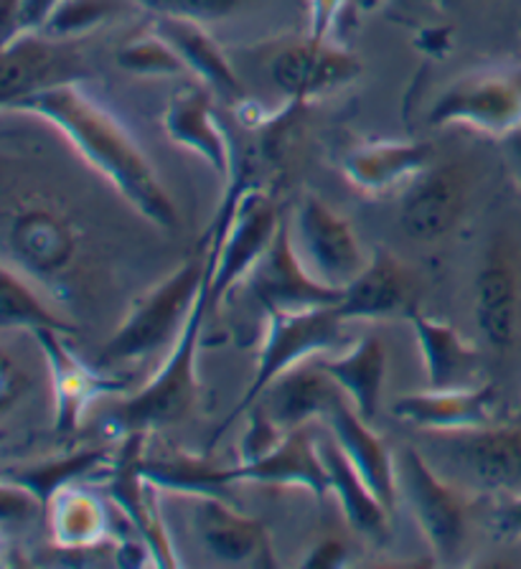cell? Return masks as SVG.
<instances>
[{
	"instance_id": "1",
	"label": "cell",
	"mask_w": 521,
	"mask_h": 569,
	"mask_svg": "<svg viewBox=\"0 0 521 569\" xmlns=\"http://www.w3.org/2000/svg\"><path fill=\"white\" fill-rule=\"evenodd\" d=\"M6 112L33 114L69 140L79 156L114 186L132 209L158 229L179 227V211L138 140L114 114L87 94L79 82H64L6 107Z\"/></svg>"
},
{
	"instance_id": "2",
	"label": "cell",
	"mask_w": 521,
	"mask_h": 569,
	"mask_svg": "<svg viewBox=\"0 0 521 569\" xmlns=\"http://www.w3.org/2000/svg\"><path fill=\"white\" fill-rule=\"evenodd\" d=\"M209 267L207 247L204 257H191V260L176 267L166 280L143 292L132 302L130 313L118 331L104 343L97 367L114 369L120 363L148 359L161 349L171 351L193 306H197L201 290H204Z\"/></svg>"
},
{
	"instance_id": "3",
	"label": "cell",
	"mask_w": 521,
	"mask_h": 569,
	"mask_svg": "<svg viewBox=\"0 0 521 569\" xmlns=\"http://www.w3.org/2000/svg\"><path fill=\"white\" fill-rule=\"evenodd\" d=\"M420 450L440 476L461 491L521 493V420L475 430H422Z\"/></svg>"
},
{
	"instance_id": "4",
	"label": "cell",
	"mask_w": 521,
	"mask_h": 569,
	"mask_svg": "<svg viewBox=\"0 0 521 569\" xmlns=\"http://www.w3.org/2000/svg\"><path fill=\"white\" fill-rule=\"evenodd\" d=\"M211 310L214 308H211L209 278H207L204 290H201V296L191 310L187 326H183L179 341L173 343L171 351H168L161 369L150 377V381L143 389L136 391V395H130L128 399H122V402L108 415V425H112L110 427L112 432L150 435L153 430H158V427L179 422L191 412V407L197 402V395H199V381H197L199 341H201V333H204V323Z\"/></svg>"
},
{
	"instance_id": "5",
	"label": "cell",
	"mask_w": 521,
	"mask_h": 569,
	"mask_svg": "<svg viewBox=\"0 0 521 569\" xmlns=\"http://www.w3.org/2000/svg\"><path fill=\"white\" fill-rule=\"evenodd\" d=\"M6 262L37 280H54L72 267L79 231L57 201L39 193L6 201L3 211Z\"/></svg>"
},
{
	"instance_id": "6",
	"label": "cell",
	"mask_w": 521,
	"mask_h": 569,
	"mask_svg": "<svg viewBox=\"0 0 521 569\" xmlns=\"http://www.w3.org/2000/svg\"><path fill=\"white\" fill-rule=\"evenodd\" d=\"M341 323L343 318L335 308H313L300 310V313H280V310H275V313H268V333H264V341L260 346V356L258 363H254L250 387L244 389V395L232 409V415L219 427L214 440L244 409H252V405H258L264 389L278 377L298 367V363L315 359L323 351L333 349L341 338Z\"/></svg>"
},
{
	"instance_id": "7",
	"label": "cell",
	"mask_w": 521,
	"mask_h": 569,
	"mask_svg": "<svg viewBox=\"0 0 521 569\" xmlns=\"http://www.w3.org/2000/svg\"><path fill=\"white\" fill-rule=\"evenodd\" d=\"M397 486L408 498L438 562H458L468 539L465 493L440 476L414 445L397 456Z\"/></svg>"
},
{
	"instance_id": "8",
	"label": "cell",
	"mask_w": 521,
	"mask_h": 569,
	"mask_svg": "<svg viewBox=\"0 0 521 569\" xmlns=\"http://www.w3.org/2000/svg\"><path fill=\"white\" fill-rule=\"evenodd\" d=\"M428 124H463L493 138H509L521 130V64L461 77L432 104Z\"/></svg>"
},
{
	"instance_id": "9",
	"label": "cell",
	"mask_w": 521,
	"mask_h": 569,
	"mask_svg": "<svg viewBox=\"0 0 521 569\" xmlns=\"http://www.w3.org/2000/svg\"><path fill=\"white\" fill-rule=\"evenodd\" d=\"M290 231L300 260L331 288L343 290L367 267V257L361 252L351 221L318 196H305Z\"/></svg>"
},
{
	"instance_id": "10",
	"label": "cell",
	"mask_w": 521,
	"mask_h": 569,
	"mask_svg": "<svg viewBox=\"0 0 521 569\" xmlns=\"http://www.w3.org/2000/svg\"><path fill=\"white\" fill-rule=\"evenodd\" d=\"M247 282L268 313H300L313 308H335L343 290L315 278L300 260L290 224H280L262 260L247 274Z\"/></svg>"
},
{
	"instance_id": "11",
	"label": "cell",
	"mask_w": 521,
	"mask_h": 569,
	"mask_svg": "<svg viewBox=\"0 0 521 569\" xmlns=\"http://www.w3.org/2000/svg\"><path fill=\"white\" fill-rule=\"evenodd\" d=\"M475 323L493 351H509L521 323V267L514 244L493 237L475 274Z\"/></svg>"
},
{
	"instance_id": "12",
	"label": "cell",
	"mask_w": 521,
	"mask_h": 569,
	"mask_svg": "<svg viewBox=\"0 0 521 569\" xmlns=\"http://www.w3.org/2000/svg\"><path fill=\"white\" fill-rule=\"evenodd\" d=\"M471 196V176L461 163H432L414 181L400 203L404 234L418 242H435L461 221Z\"/></svg>"
},
{
	"instance_id": "13",
	"label": "cell",
	"mask_w": 521,
	"mask_h": 569,
	"mask_svg": "<svg viewBox=\"0 0 521 569\" xmlns=\"http://www.w3.org/2000/svg\"><path fill=\"white\" fill-rule=\"evenodd\" d=\"M77 53L69 41L43 31H23L3 41V69H0V102H13L41 92V89L77 82Z\"/></svg>"
},
{
	"instance_id": "14",
	"label": "cell",
	"mask_w": 521,
	"mask_h": 569,
	"mask_svg": "<svg viewBox=\"0 0 521 569\" xmlns=\"http://www.w3.org/2000/svg\"><path fill=\"white\" fill-rule=\"evenodd\" d=\"M67 333L59 331H37L43 356L49 363L51 391H54V430L59 435H74L87 409L104 395L120 391L122 381L104 377L100 369L84 363L69 349L64 341Z\"/></svg>"
},
{
	"instance_id": "15",
	"label": "cell",
	"mask_w": 521,
	"mask_h": 569,
	"mask_svg": "<svg viewBox=\"0 0 521 569\" xmlns=\"http://www.w3.org/2000/svg\"><path fill=\"white\" fill-rule=\"evenodd\" d=\"M359 71L361 67L354 53L331 47L329 41H315L311 36L305 41L290 43L270 64L272 82L288 102L300 104L351 84Z\"/></svg>"
},
{
	"instance_id": "16",
	"label": "cell",
	"mask_w": 521,
	"mask_h": 569,
	"mask_svg": "<svg viewBox=\"0 0 521 569\" xmlns=\"http://www.w3.org/2000/svg\"><path fill=\"white\" fill-rule=\"evenodd\" d=\"M418 292L420 282L410 267L387 249H377L364 270L343 288L335 310L343 320L410 318L418 310Z\"/></svg>"
},
{
	"instance_id": "17",
	"label": "cell",
	"mask_w": 521,
	"mask_h": 569,
	"mask_svg": "<svg viewBox=\"0 0 521 569\" xmlns=\"http://www.w3.org/2000/svg\"><path fill=\"white\" fill-rule=\"evenodd\" d=\"M193 529L211 557L232 565H272L270 539L262 523L237 511L227 498H193Z\"/></svg>"
},
{
	"instance_id": "18",
	"label": "cell",
	"mask_w": 521,
	"mask_h": 569,
	"mask_svg": "<svg viewBox=\"0 0 521 569\" xmlns=\"http://www.w3.org/2000/svg\"><path fill=\"white\" fill-rule=\"evenodd\" d=\"M323 420L329 422V432L347 452L361 480L372 488V493L392 513L400 486H397V456H392L390 445L379 438L369 427V420L357 412L354 405L347 402V397H341Z\"/></svg>"
},
{
	"instance_id": "19",
	"label": "cell",
	"mask_w": 521,
	"mask_h": 569,
	"mask_svg": "<svg viewBox=\"0 0 521 569\" xmlns=\"http://www.w3.org/2000/svg\"><path fill=\"white\" fill-rule=\"evenodd\" d=\"M499 395L491 381L463 389H430L420 395L400 397L392 412L400 420L410 422L420 430H475V427L493 425Z\"/></svg>"
},
{
	"instance_id": "20",
	"label": "cell",
	"mask_w": 521,
	"mask_h": 569,
	"mask_svg": "<svg viewBox=\"0 0 521 569\" xmlns=\"http://www.w3.org/2000/svg\"><path fill=\"white\" fill-rule=\"evenodd\" d=\"M234 480L264 486H300L315 498L331 493V478L318 448L313 425L288 430L285 438L268 456L232 468Z\"/></svg>"
},
{
	"instance_id": "21",
	"label": "cell",
	"mask_w": 521,
	"mask_h": 569,
	"mask_svg": "<svg viewBox=\"0 0 521 569\" xmlns=\"http://www.w3.org/2000/svg\"><path fill=\"white\" fill-rule=\"evenodd\" d=\"M163 130L176 146L191 150L217 173L229 176L234 146L217 120L209 89L199 84L179 89L163 112Z\"/></svg>"
},
{
	"instance_id": "22",
	"label": "cell",
	"mask_w": 521,
	"mask_h": 569,
	"mask_svg": "<svg viewBox=\"0 0 521 569\" xmlns=\"http://www.w3.org/2000/svg\"><path fill=\"white\" fill-rule=\"evenodd\" d=\"M432 166V146L420 140H377L351 148L341 160L343 176L361 193L379 196L414 181Z\"/></svg>"
},
{
	"instance_id": "23",
	"label": "cell",
	"mask_w": 521,
	"mask_h": 569,
	"mask_svg": "<svg viewBox=\"0 0 521 569\" xmlns=\"http://www.w3.org/2000/svg\"><path fill=\"white\" fill-rule=\"evenodd\" d=\"M341 397L347 395L323 371L321 363L308 359L282 373L264 389L262 407L268 409L282 430H295V427L311 425L315 417L329 415V409Z\"/></svg>"
},
{
	"instance_id": "24",
	"label": "cell",
	"mask_w": 521,
	"mask_h": 569,
	"mask_svg": "<svg viewBox=\"0 0 521 569\" xmlns=\"http://www.w3.org/2000/svg\"><path fill=\"white\" fill-rule=\"evenodd\" d=\"M153 31L171 43L183 64L207 89H214L229 102H244V87L237 77L234 67L229 64L227 53L214 41L204 23L191 21V18L156 16Z\"/></svg>"
},
{
	"instance_id": "25",
	"label": "cell",
	"mask_w": 521,
	"mask_h": 569,
	"mask_svg": "<svg viewBox=\"0 0 521 569\" xmlns=\"http://www.w3.org/2000/svg\"><path fill=\"white\" fill-rule=\"evenodd\" d=\"M410 323L418 338L430 389L475 387L481 377V351L450 323L412 310Z\"/></svg>"
},
{
	"instance_id": "26",
	"label": "cell",
	"mask_w": 521,
	"mask_h": 569,
	"mask_svg": "<svg viewBox=\"0 0 521 569\" xmlns=\"http://www.w3.org/2000/svg\"><path fill=\"white\" fill-rule=\"evenodd\" d=\"M318 448H321V458L325 462V470H329L331 493L339 498L347 521L359 533H364L367 539H387V533H390V511L372 493V488L361 480L357 468L347 458V452L341 450V445L329 432L318 438Z\"/></svg>"
},
{
	"instance_id": "27",
	"label": "cell",
	"mask_w": 521,
	"mask_h": 569,
	"mask_svg": "<svg viewBox=\"0 0 521 569\" xmlns=\"http://www.w3.org/2000/svg\"><path fill=\"white\" fill-rule=\"evenodd\" d=\"M318 363L341 387L357 412L372 422L387 377V349L382 338L369 333L359 338L351 351L329 356V359H321Z\"/></svg>"
},
{
	"instance_id": "28",
	"label": "cell",
	"mask_w": 521,
	"mask_h": 569,
	"mask_svg": "<svg viewBox=\"0 0 521 569\" xmlns=\"http://www.w3.org/2000/svg\"><path fill=\"white\" fill-rule=\"evenodd\" d=\"M140 473H143L158 491L227 498L229 486L237 483L232 468H219L214 462L183 450L148 452L140 456Z\"/></svg>"
},
{
	"instance_id": "29",
	"label": "cell",
	"mask_w": 521,
	"mask_h": 569,
	"mask_svg": "<svg viewBox=\"0 0 521 569\" xmlns=\"http://www.w3.org/2000/svg\"><path fill=\"white\" fill-rule=\"evenodd\" d=\"M54 545L64 551H92L108 539L110 519L104 503L84 488L64 486L47 503Z\"/></svg>"
},
{
	"instance_id": "30",
	"label": "cell",
	"mask_w": 521,
	"mask_h": 569,
	"mask_svg": "<svg viewBox=\"0 0 521 569\" xmlns=\"http://www.w3.org/2000/svg\"><path fill=\"white\" fill-rule=\"evenodd\" d=\"M108 462L110 450L79 448L64 452V456H49L37 462H26V466L19 468H8L3 480L26 488L47 509V503L57 491H61L64 486H72L79 478L94 473V470L108 466Z\"/></svg>"
},
{
	"instance_id": "31",
	"label": "cell",
	"mask_w": 521,
	"mask_h": 569,
	"mask_svg": "<svg viewBox=\"0 0 521 569\" xmlns=\"http://www.w3.org/2000/svg\"><path fill=\"white\" fill-rule=\"evenodd\" d=\"M0 284H3V300H0V326H3V331L77 333V328L67 318H61V313L43 302L29 282V274L21 272L16 264L3 262Z\"/></svg>"
},
{
	"instance_id": "32",
	"label": "cell",
	"mask_w": 521,
	"mask_h": 569,
	"mask_svg": "<svg viewBox=\"0 0 521 569\" xmlns=\"http://www.w3.org/2000/svg\"><path fill=\"white\" fill-rule=\"evenodd\" d=\"M118 64L138 77H179L189 71L171 43L156 31L126 43L118 51Z\"/></svg>"
},
{
	"instance_id": "33",
	"label": "cell",
	"mask_w": 521,
	"mask_h": 569,
	"mask_svg": "<svg viewBox=\"0 0 521 569\" xmlns=\"http://www.w3.org/2000/svg\"><path fill=\"white\" fill-rule=\"evenodd\" d=\"M112 16L110 0H64L59 11L51 16L43 33L54 36V39L72 41L74 36L92 31Z\"/></svg>"
},
{
	"instance_id": "34",
	"label": "cell",
	"mask_w": 521,
	"mask_h": 569,
	"mask_svg": "<svg viewBox=\"0 0 521 569\" xmlns=\"http://www.w3.org/2000/svg\"><path fill=\"white\" fill-rule=\"evenodd\" d=\"M156 16L191 18V21H217V18L232 16L247 0H138Z\"/></svg>"
},
{
	"instance_id": "35",
	"label": "cell",
	"mask_w": 521,
	"mask_h": 569,
	"mask_svg": "<svg viewBox=\"0 0 521 569\" xmlns=\"http://www.w3.org/2000/svg\"><path fill=\"white\" fill-rule=\"evenodd\" d=\"M64 0H3V41L23 31H43Z\"/></svg>"
},
{
	"instance_id": "36",
	"label": "cell",
	"mask_w": 521,
	"mask_h": 569,
	"mask_svg": "<svg viewBox=\"0 0 521 569\" xmlns=\"http://www.w3.org/2000/svg\"><path fill=\"white\" fill-rule=\"evenodd\" d=\"M288 430L272 420L270 412L264 407L254 409L250 415V422H247V430L240 440V462H254L268 456L285 438Z\"/></svg>"
},
{
	"instance_id": "37",
	"label": "cell",
	"mask_w": 521,
	"mask_h": 569,
	"mask_svg": "<svg viewBox=\"0 0 521 569\" xmlns=\"http://www.w3.org/2000/svg\"><path fill=\"white\" fill-rule=\"evenodd\" d=\"M493 527H497L501 537L521 539V493L497 496V506H493Z\"/></svg>"
},
{
	"instance_id": "38",
	"label": "cell",
	"mask_w": 521,
	"mask_h": 569,
	"mask_svg": "<svg viewBox=\"0 0 521 569\" xmlns=\"http://www.w3.org/2000/svg\"><path fill=\"white\" fill-rule=\"evenodd\" d=\"M343 6H347V0H311V31L308 36L315 41H329Z\"/></svg>"
},
{
	"instance_id": "39",
	"label": "cell",
	"mask_w": 521,
	"mask_h": 569,
	"mask_svg": "<svg viewBox=\"0 0 521 569\" xmlns=\"http://www.w3.org/2000/svg\"><path fill=\"white\" fill-rule=\"evenodd\" d=\"M29 389V377L21 369H16L11 353L3 351V389H0V405H3V415L13 409L19 402L23 391Z\"/></svg>"
},
{
	"instance_id": "40",
	"label": "cell",
	"mask_w": 521,
	"mask_h": 569,
	"mask_svg": "<svg viewBox=\"0 0 521 569\" xmlns=\"http://www.w3.org/2000/svg\"><path fill=\"white\" fill-rule=\"evenodd\" d=\"M347 559V547L341 545L339 539L325 537L311 547V555L303 557L305 567H339Z\"/></svg>"
},
{
	"instance_id": "41",
	"label": "cell",
	"mask_w": 521,
	"mask_h": 569,
	"mask_svg": "<svg viewBox=\"0 0 521 569\" xmlns=\"http://www.w3.org/2000/svg\"><path fill=\"white\" fill-rule=\"evenodd\" d=\"M507 140V158L511 163V171H514V178H517V186L521 189V130L511 132Z\"/></svg>"
},
{
	"instance_id": "42",
	"label": "cell",
	"mask_w": 521,
	"mask_h": 569,
	"mask_svg": "<svg viewBox=\"0 0 521 569\" xmlns=\"http://www.w3.org/2000/svg\"><path fill=\"white\" fill-rule=\"evenodd\" d=\"M514 417H517V420H521V402H519V409H517V415H514Z\"/></svg>"
},
{
	"instance_id": "43",
	"label": "cell",
	"mask_w": 521,
	"mask_h": 569,
	"mask_svg": "<svg viewBox=\"0 0 521 569\" xmlns=\"http://www.w3.org/2000/svg\"><path fill=\"white\" fill-rule=\"evenodd\" d=\"M450 3H453V0H450Z\"/></svg>"
}]
</instances>
